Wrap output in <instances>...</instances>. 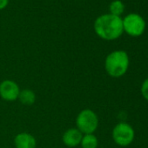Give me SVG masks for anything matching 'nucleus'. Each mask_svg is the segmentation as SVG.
<instances>
[{"mask_svg":"<svg viewBox=\"0 0 148 148\" xmlns=\"http://www.w3.org/2000/svg\"><path fill=\"white\" fill-rule=\"evenodd\" d=\"M96 34L105 40H114L119 38L123 32V19L112 14L99 16L94 23Z\"/></svg>","mask_w":148,"mask_h":148,"instance_id":"f257e3e1","label":"nucleus"},{"mask_svg":"<svg viewBox=\"0 0 148 148\" xmlns=\"http://www.w3.org/2000/svg\"><path fill=\"white\" fill-rule=\"evenodd\" d=\"M129 66V57L124 51H114L106 58V72L112 78H119L126 72Z\"/></svg>","mask_w":148,"mask_h":148,"instance_id":"f03ea898","label":"nucleus"},{"mask_svg":"<svg viewBox=\"0 0 148 148\" xmlns=\"http://www.w3.org/2000/svg\"><path fill=\"white\" fill-rule=\"evenodd\" d=\"M77 129L85 134H92L98 128L99 119L97 114L90 110L85 109L81 111L76 119Z\"/></svg>","mask_w":148,"mask_h":148,"instance_id":"7ed1b4c3","label":"nucleus"},{"mask_svg":"<svg viewBox=\"0 0 148 148\" xmlns=\"http://www.w3.org/2000/svg\"><path fill=\"white\" fill-rule=\"evenodd\" d=\"M123 29L128 35L138 37L145 32V22L138 14L131 13L123 19Z\"/></svg>","mask_w":148,"mask_h":148,"instance_id":"20e7f679","label":"nucleus"},{"mask_svg":"<svg viewBox=\"0 0 148 148\" xmlns=\"http://www.w3.org/2000/svg\"><path fill=\"white\" fill-rule=\"evenodd\" d=\"M112 138L116 144L121 146L130 145L134 138V131L127 123H119L112 130Z\"/></svg>","mask_w":148,"mask_h":148,"instance_id":"39448f33","label":"nucleus"},{"mask_svg":"<svg viewBox=\"0 0 148 148\" xmlns=\"http://www.w3.org/2000/svg\"><path fill=\"white\" fill-rule=\"evenodd\" d=\"M19 92L18 84L12 80H5L0 84V96L4 100L14 101L18 99Z\"/></svg>","mask_w":148,"mask_h":148,"instance_id":"423d86ee","label":"nucleus"},{"mask_svg":"<svg viewBox=\"0 0 148 148\" xmlns=\"http://www.w3.org/2000/svg\"><path fill=\"white\" fill-rule=\"evenodd\" d=\"M83 138L82 132L77 128H71L63 135V142L69 147H75L80 144Z\"/></svg>","mask_w":148,"mask_h":148,"instance_id":"0eeeda50","label":"nucleus"},{"mask_svg":"<svg viewBox=\"0 0 148 148\" xmlns=\"http://www.w3.org/2000/svg\"><path fill=\"white\" fill-rule=\"evenodd\" d=\"M16 148H36L37 142L35 138L26 132L18 133L14 138Z\"/></svg>","mask_w":148,"mask_h":148,"instance_id":"6e6552de","label":"nucleus"},{"mask_svg":"<svg viewBox=\"0 0 148 148\" xmlns=\"http://www.w3.org/2000/svg\"><path fill=\"white\" fill-rule=\"evenodd\" d=\"M18 99L22 104L25 106H32L34 104L36 100V95L33 91L29 89H25L23 91H20L18 95Z\"/></svg>","mask_w":148,"mask_h":148,"instance_id":"1a4fd4ad","label":"nucleus"},{"mask_svg":"<svg viewBox=\"0 0 148 148\" xmlns=\"http://www.w3.org/2000/svg\"><path fill=\"white\" fill-rule=\"evenodd\" d=\"M82 148H97L98 147V138L93 134H85L81 139Z\"/></svg>","mask_w":148,"mask_h":148,"instance_id":"9d476101","label":"nucleus"},{"mask_svg":"<svg viewBox=\"0 0 148 148\" xmlns=\"http://www.w3.org/2000/svg\"><path fill=\"white\" fill-rule=\"evenodd\" d=\"M109 10L111 12L110 14L119 17L125 11V5L120 0H114L109 6Z\"/></svg>","mask_w":148,"mask_h":148,"instance_id":"9b49d317","label":"nucleus"},{"mask_svg":"<svg viewBox=\"0 0 148 148\" xmlns=\"http://www.w3.org/2000/svg\"><path fill=\"white\" fill-rule=\"evenodd\" d=\"M141 94L144 99L148 100V78L143 82L141 86Z\"/></svg>","mask_w":148,"mask_h":148,"instance_id":"f8f14e48","label":"nucleus"},{"mask_svg":"<svg viewBox=\"0 0 148 148\" xmlns=\"http://www.w3.org/2000/svg\"><path fill=\"white\" fill-rule=\"evenodd\" d=\"M9 3V0H0V10L5 9Z\"/></svg>","mask_w":148,"mask_h":148,"instance_id":"ddd939ff","label":"nucleus"}]
</instances>
